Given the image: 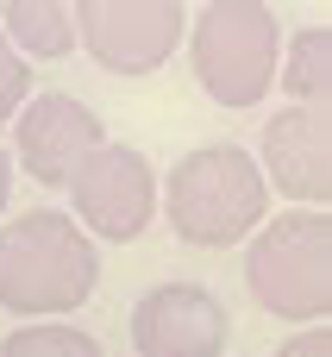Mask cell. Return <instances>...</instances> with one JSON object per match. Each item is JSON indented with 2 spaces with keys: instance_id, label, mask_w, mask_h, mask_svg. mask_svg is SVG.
<instances>
[{
  "instance_id": "14",
  "label": "cell",
  "mask_w": 332,
  "mask_h": 357,
  "mask_svg": "<svg viewBox=\"0 0 332 357\" xmlns=\"http://www.w3.org/2000/svg\"><path fill=\"white\" fill-rule=\"evenodd\" d=\"M276 357H332V333H326V320H314V326L289 333V339L276 345Z\"/></svg>"
},
{
  "instance_id": "5",
  "label": "cell",
  "mask_w": 332,
  "mask_h": 357,
  "mask_svg": "<svg viewBox=\"0 0 332 357\" xmlns=\"http://www.w3.org/2000/svg\"><path fill=\"white\" fill-rule=\"evenodd\" d=\"M188 38L182 0H75V44L107 75H157Z\"/></svg>"
},
{
  "instance_id": "10",
  "label": "cell",
  "mask_w": 332,
  "mask_h": 357,
  "mask_svg": "<svg viewBox=\"0 0 332 357\" xmlns=\"http://www.w3.org/2000/svg\"><path fill=\"white\" fill-rule=\"evenodd\" d=\"M0 31L25 63H63L75 50V0H6Z\"/></svg>"
},
{
  "instance_id": "12",
  "label": "cell",
  "mask_w": 332,
  "mask_h": 357,
  "mask_svg": "<svg viewBox=\"0 0 332 357\" xmlns=\"http://www.w3.org/2000/svg\"><path fill=\"white\" fill-rule=\"evenodd\" d=\"M0 357H107L94 333H75L63 320H19V333L0 339Z\"/></svg>"
},
{
  "instance_id": "3",
  "label": "cell",
  "mask_w": 332,
  "mask_h": 357,
  "mask_svg": "<svg viewBox=\"0 0 332 357\" xmlns=\"http://www.w3.org/2000/svg\"><path fill=\"white\" fill-rule=\"evenodd\" d=\"M251 301L270 320L314 326L332 314V220L326 207H289L264 220L245 245Z\"/></svg>"
},
{
  "instance_id": "15",
  "label": "cell",
  "mask_w": 332,
  "mask_h": 357,
  "mask_svg": "<svg viewBox=\"0 0 332 357\" xmlns=\"http://www.w3.org/2000/svg\"><path fill=\"white\" fill-rule=\"evenodd\" d=\"M6 195H13V157L0 151V213H6Z\"/></svg>"
},
{
  "instance_id": "13",
  "label": "cell",
  "mask_w": 332,
  "mask_h": 357,
  "mask_svg": "<svg viewBox=\"0 0 332 357\" xmlns=\"http://www.w3.org/2000/svg\"><path fill=\"white\" fill-rule=\"evenodd\" d=\"M25 100H31V63H25V56L13 50V38L0 31V126H6Z\"/></svg>"
},
{
  "instance_id": "2",
  "label": "cell",
  "mask_w": 332,
  "mask_h": 357,
  "mask_svg": "<svg viewBox=\"0 0 332 357\" xmlns=\"http://www.w3.org/2000/svg\"><path fill=\"white\" fill-rule=\"evenodd\" d=\"M163 213L182 245L226 251L270 220V182L245 144H201L163 176Z\"/></svg>"
},
{
  "instance_id": "8",
  "label": "cell",
  "mask_w": 332,
  "mask_h": 357,
  "mask_svg": "<svg viewBox=\"0 0 332 357\" xmlns=\"http://www.w3.org/2000/svg\"><path fill=\"white\" fill-rule=\"evenodd\" d=\"M132 351L138 357H226L232 314L201 282H157L132 307Z\"/></svg>"
},
{
  "instance_id": "9",
  "label": "cell",
  "mask_w": 332,
  "mask_h": 357,
  "mask_svg": "<svg viewBox=\"0 0 332 357\" xmlns=\"http://www.w3.org/2000/svg\"><path fill=\"white\" fill-rule=\"evenodd\" d=\"M264 182L289 195L295 207H326L332 201V113L326 107H282L264 126Z\"/></svg>"
},
{
  "instance_id": "11",
  "label": "cell",
  "mask_w": 332,
  "mask_h": 357,
  "mask_svg": "<svg viewBox=\"0 0 332 357\" xmlns=\"http://www.w3.org/2000/svg\"><path fill=\"white\" fill-rule=\"evenodd\" d=\"M276 88H282L295 107H326L332 100V31L326 25H301L295 38H282Z\"/></svg>"
},
{
  "instance_id": "4",
  "label": "cell",
  "mask_w": 332,
  "mask_h": 357,
  "mask_svg": "<svg viewBox=\"0 0 332 357\" xmlns=\"http://www.w3.org/2000/svg\"><path fill=\"white\" fill-rule=\"evenodd\" d=\"M182 44H188L201 94L226 113H245L276 88L282 25H276L270 0H207Z\"/></svg>"
},
{
  "instance_id": "1",
  "label": "cell",
  "mask_w": 332,
  "mask_h": 357,
  "mask_svg": "<svg viewBox=\"0 0 332 357\" xmlns=\"http://www.w3.org/2000/svg\"><path fill=\"white\" fill-rule=\"evenodd\" d=\"M94 282L100 251L69 213L31 207L0 226V307L13 320H63L94 295Z\"/></svg>"
},
{
  "instance_id": "7",
  "label": "cell",
  "mask_w": 332,
  "mask_h": 357,
  "mask_svg": "<svg viewBox=\"0 0 332 357\" xmlns=\"http://www.w3.org/2000/svg\"><path fill=\"white\" fill-rule=\"evenodd\" d=\"M19 132H13V163L25 169V182L38 188H69V176L88 163L94 144H107V126L88 100L75 94H31L19 113Z\"/></svg>"
},
{
  "instance_id": "6",
  "label": "cell",
  "mask_w": 332,
  "mask_h": 357,
  "mask_svg": "<svg viewBox=\"0 0 332 357\" xmlns=\"http://www.w3.org/2000/svg\"><path fill=\"white\" fill-rule=\"evenodd\" d=\"M69 195H75V226L88 238H107V245H132L151 232L157 220V169L144 151L132 144H94L88 163L69 176Z\"/></svg>"
}]
</instances>
